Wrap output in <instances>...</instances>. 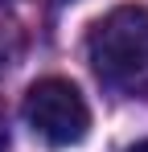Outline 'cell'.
Here are the masks:
<instances>
[{"label": "cell", "instance_id": "277c9868", "mask_svg": "<svg viewBox=\"0 0 148 152\" xmlns=\"http://www.w3.org/2000/svg\"><path fill=\"white\" fill-rule=\"evenodd\" d=\"M127 152H148V140H136V144H132Z\"/></svg>", "mask_w": 148, "mask_h": 152}, {"label": "cell", "instance_id": "3957f363", "mask_svg": "<svg viewBox=\"0 0 148 152\" xmlns=\"http://www.w3.org/2000/svg\"><path fill=\"white\" fill-rule=\"evenodd\" d=\"M8 144H12V136H8V119L0 111V152H8Z\"/></svg>", "mask_w": 148, "mask_h": 152}, {"label": "cell", "instance_id": "5b68a950", "mask_svg": "<svg viewBox=\"0 0 148 152\" xmlns=\"http://www.w3.org/2000/svg\"><path fill=\"white\" fill-rule=\"evenodd\" d=\"M0 4H4V0H0Z\"/></svg>", "mask_w": 148, "mask_h": 152}, {"label": "cell", "instance_id": "7a4b0ae2", "mask_svg": "<svg viewBox=\"0 0 148 152\" xmlns=\"http://www.w3.org/2000/svg\"><path fill=\"white\" fill-rule=\"evenodd\" d=\"M25 124L49 148H74L91 132V107L70 78H41L25 95Z\"/></svg>", "mask_w": 148, "mask_h": 152}, {"label": "cell", "instance_id": "6da1fadb", "mask_svg": "<svg viewBox=\"0 0 148 152\" xmlns=\"http://www.w3.org/2000/svg\"><path fill=\"white\" fill-rule=\"evenodd\" d=\"M86 58L103 86L127 99H148V8L123 4L95 21Z\"/></svg>", "mask_w": 148, "mask_h": 152}]
</instances>
